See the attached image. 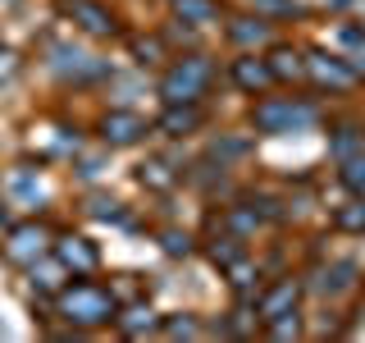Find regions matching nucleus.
<instances>
[{
	"label": "nucleus",
	"mask_w": 365,
	"mask_h": 343,
	"mask_svg": "<svg viewBox=\"0 0 365 343\" xmlns=\"http://www.w3.org/2000/svg\"><path fill=\"white\" fill-rule=\"evenodd\" d=\"M28 270H32V289H41V293H60L64 279H68V270L60 266V257H55V261L41 257V261H32Z\"/></svg>",
	"instance_id": "15"
},
{
	"label": "nucleus",
	"mask_w": 365,
	"mask_h": 343,
	"mask_svg": "<svg viewBox=\"0 0 365 343\" xmlns=\"http://www.w3.org/2000/svg\"><path fill=\"white\" fill-rule=\"evenodd\" d=\"M201 129V110L197 106H169L165 114H160V133L165 137H187Z\"/></svg>",
	"instance_id": "13"
},
{
	"label": "nucleus",
	"mask_w": 365,
	"mask_h": 343,
	"mask_svg": "<svg viewBox=\"0 0 365 343\" xmlns=\"http://www.w3.org/2000/svg\"><path fill=\"white\" fill-rule=\"evenodd\" d=\"M297 297H302V284H297V279H279V284H269V289L256 297V320H265V325H269L274 316L297 312Z\"/></svg>",
	"instance_id": "9"
},
{
	"label": "nucleus",
	"mask_w": 365,
	"mask_h": 343,
	"mask_svg": "<svg viewBox=\"0 0 365 343\" xmlns=\"http://www.w3.org/2000/svg\"><path fill=\"white\" fill-rule=\"evenodd\" d=\"M9 74H14V51L0 46V78H9Z\"/></svg>",
	"instance_id": "30"
},
{
	"label": "nucleus",
	"mask_w": 365,
	"mask_h": 343,
	"mask_svg": "<svg viewBox=\"0 0 365 343\" xmlns=\"http://www.w3.org/2000/svg\"><path fill=\"white\" fill-rule=\"evenodd\" d=\"M146 133H151L146 119L133 114V110H110L106 119H101V137H106L110 146H133V142H142Z\"/></svg>",
	"instance_id": "8"
},
{
	"label": "nucleus",
	"mask_w": 365,
	"mask_h": 343,
	"mask_svg": "<svg viewBox=\"0 0 365 343\" xmlns=\"http://www.w3.org/2000/svg\"><path fill=\"white\" fill-rule=\"evenodd\" d=\"M269 69H274V78H302V74H306V60H302L297 51H288V46H274Z\"/></svg>",
	"instance_id": "19"
},
{
	"label": "nucleus",
	"mask_w": 365,
	"mask_h": 343,
	"mask_svg": "<svg viewBox=\"0 0 365 343\" xmlns=\"http://www.w3.org/2000/svg\"><path fill=\"white\" fill-rule=\"evenodd\" d=\"M165 334H169V339H197L201 325H197L192 316H174V320H165Z\"/></svg>",
	"instance_id": "27"
},
{
	"label": "nucleus",
	"mask_w": 365,
	"mask_h": 343,
	"mask_svg": "<svg viewBox=\"0 0 365 343\" xmlns=\"http://www.w3.org/2000/svg\"><path fill=\"white\" fill-rule=\"evenodd\" d=\"M233 83L242 87V91H251V96H260V91H269V83H274V69H269V60H256V55H242V60H233Z\"/></svg>",
	"instance_id": "10"
},
{
	"label": "nucleus",
	"mask_w": 365,
	"mask_h": 343,
	"mask_svg": "<svg viewBox=\"0 0 365 343\" xmlns=\"http://www.w3.org/2000/svg\"><path fill=\"white\" fill-rule=\"evenodd\" d=\"M174 14L182 23H192V28H205V23L220 19V5L215 0H174Z\"/></svg>",
	"instance_id": "16"
},
{
	"label": "nucleus",
	"mask_w": 365,
	"mask_h": 343,
	"mask_svg": "<svg viewBox=\"0 0 365 343\" xmlns=\"http://www.w3.org/2000/svg\"><path fill=\"white\" fill-rule=\"evenodd\" d=\"M269 334H274V339H297V334H302V320H297V312L274 316V320H269Z\"/></svg>",
	"instance_id": "24"
},
{
	"label": "nucleus",
	"mask_w": 365,
	"mask_h": 343,
	"mask_svg": "<svg viewBox=\"0 0 365 343\" xmlns=\"http://www.w3.org/2000/svg\"><path fill=\"white\" fill-rule=\"evenodd\" d=\"M242 252H247L242 238H237V234H224V238H215V243H210V261H215V266H233Z\"/></svg>",
	"instance_id": "21"
},
{
	"label": "nucleus",
	"mask_w": 365,
	"mask_h": 343,
	"mask_svg": "<svg viewBox=\"0 0 365 343\" xmlns=\"http://www.w3.org/2000/svg\"><path fill=\"white\" fill-rule=\"evenodd\" d=\"M215 83V64L205 55H187V60H174L160 78V96L165 106H197V101L210 91Z\"/></svg>",
	"instance_id": "2"
},
{
	"label": "nucleus",
	"mask_w": 365,
	"mask_h": 343,
	"mask_svg": "<svg viewBox=\"0 0 365 343\" xmlns=\"http://www.w3.org/2000/svg\"><path fill=\"white\" fill-rule=\"evenodd\" d=\"M251 124H256L260 133H306L319 124V110L311 106V101H297V96H269L260 101L256 114H251Z\"/></svg>",
	"instance_id": "3"
},
{
	"label": "nucleus",
	"mask_w": 365,
	"mask_h": 343,
	"mask_svg": "<svg viewBox=\"0 0 365 343\" xmlns=\"http://www.w3.org/2000/svg\"><path fill=\"white\" fill-rule=\"evenodd\" d=\"M228 41L242 46V51L265 46V41H269V19H265V14H242V19H233V23H228Z\"/></svg>",
	"instance_id": "11"
},
{
	"label": "nucleus",
	"mask_w": 365,
	"mask_h": 343,
	"mask_svg": "<svg viewBox=\"0 0 365 343\" xmlns=\"http://www.w3.org/2000/svg\"><path fill=\"white\" fill-rule=\"evenodd\" d=\"M334 224L342 229V234H365V197H351L347 206H338Z\"/></svg>",
	"instance_id": "20"
},
{
	"label": "nucleus",
	"mask_w": 365,
	"mask_h": 343,
	"mask_svg": "<svg viewBox=\"0 0 365 343\" xmlns=\"http://www.w3.org/2000/svg\"><path fill=\"white\" fill-rule=\"evenodd\" d=\"M351 284H356V261H334V266L315 270V284H311V289L324 293V297H338V293H347Z\"/></svg>",
	"instance_id": "12"
},
{
	"label": "nucleus",
	"mask_w": 365,
	"mask_h": 343,
	"mask_svg": "<svg viewBox=\"0 0 365 343\" xmlns=\"http://www.w3.org/2000/svg\"><path fill=\"white\" fill-rule=\"evenodd\" d=\"M5 5H9V0H5Z\"/></svg>",
	"instance_id": "31"
},
{
	"label": "nucleus",
	"mask_w": 365,
	"mask_h": 343,
	"mask_svg": "<svg viewBox=\"0 0 365 343\" xmlns=\"http://www.w3.org/2000/svg\"><path fill=\"white\" fill-rule=\"evenodd\" d=\"M51 247H55V234H51V229H46L41 220L9 224V229H5V243H0L5 261H9V266H23V270H28L32 261L51 257Z\"/></svg>",
	"instance_id": "4"
},
{
	"label": "nucleus",
	"mask_w": 365,
	"mask_h": 343,
	"mask_svg": "<svg viewBox=\"0 0 365 343\" xmlns=\"http://www.w3.org/2000/svg\"><path fill=\"white\" fill-rule=\"evenodd\" d=\"M361 146H365V133L356 129V124H342V129H338L334 137H329V156H334V160H347V156H356Z\"/></svg>",
	"instance_id": "17"
},
{
	"label": "nucleus",
	"mask_w": 365,
	"mask_h": 343,
	"mask_svg": "<svg viewBox=\"0 0 365 343\" xmlns=\"http://www.w3.org/2000/svg\"><path fill=\"white\" fill-rule=\"evenodd\" d=\"M87 211L96 215V220H114V215H119V202H114V197H91Z\"/></svg>",
	"instance_id": "28"
},
{
	"label": "nucleus",
	"mask_w": 365,
	"mask_h": 343,
	"mask_svg": "<svg viewBox=\"0 0 365 343\" xmlns=\"http://www.w3.org/2000/svg\"><path fill=\"white\" fill-rule=\"evenodd\" d=\"M133 55L142 64H155V60H165V46H160V37H137L133 41Z\"/></svg>",
	"instance_id": "25"
},
{
	"label": "nucleus",
	"mask_w": 365,
	"mask_h": 343,
	"mask_svg": "<svg viewBox=\"0 0 365 343\" xmlns=\"http://www.w3.org/2000/svg\"><path fill=\"white\" fill-rule=\"evenodd\" d=\"M160 247H165L169 257H187V252H192V238L178 234V229H165V234H160Z\"/></svg>",
	"instance_id": "26"
},
{
	"label": "nucleus",
	"mask_w": 365,
	"mask_h": 343,
	"mask_svg": "<svg viewBox=\"0 0 365 343\" xmlns=\"http://www.w3.org/2000/svg\"><path fill=\"white\" fill-rule=\"evenodd\" d=\"M338 179H342V188L351 192V197H365V146L356 156H347V160H338Z\"/></svg>",
	"instance_id": "18"
},
{
	"label": "nucleus",
	"mask_w": 365,
	"mask_h": 343,
	"mask_svg": "<svg viewBox=\"0 0 365 343\" xmlns=\"http://www.w3.org/2000/svg\"><path fill=\"white\" fill-rule=\"evenodd\" d=\"M260 14H297V0H256Z\"/></svg>",
	"instance_id": "29"
},
{
	"label": "nucleus",
	"mask_w": 365,
	"mask_h": 343,
	"mask_svg": "<svg viewBox=\"0 0 365 343\" xmlns=\"http://www.w3.org/2000/svg\"><path fill=\"white\" fill-rule=\"evenodd\" d=\"M247 151H251L247 137H220V142L210 146V156L220 160V169H224V160H237V156H247Z\"/></svg>",
	"instance_id": "23"
},
{
	"label": "nucleus",
	"mask_w": 365,
	"mask_h": 343,
	"mask_svg": "<svg viewBox=\"0 0 365 343\" xmlns=\"http://www.w3.org/2000/svg\"><path fill=\"white\" fill-rule=\"evenodd\" d=\"M306 74H311L319 87H329V91L356 87V64L338 60V55H324V51H311V55H306Z\"/></svg>",
	"instance_id": "5"
},
{
	"label": "nucleus",
	"mask_w": 365,
	"mask_h": 343,
	"mask_svg": "<svg viewBox=\"0 0 365 343\" xmlns=\"http://www.w3.org/2000/svg\"><path fill=\"white\" fill-rule=\"evenodd\" d=\"M137 179H142L146 188H169V183H174L178 174H174V169L165 165V160H146V165L137 169Z\"/></svg>",
	"instance_id": "22"
},
{
	"label": "nucleus",
	"mask_w": 365,
	"mask_h": 343,
	"mask_svg": "<svg viewBox=\"0 0 365 343\" xmlns=\"http://www.w3.org/2000/svg\"><path fill=\"white\" fill-rule=\"evenodd\" d=\"M114 325H119V334H128V339H142V334H151V329L160 325L155 320V312L146 302H137V307H128L123 316H114Z\"/></svg>",
	"instance_id": "14"
},
{
	"label": "nucleus",
	"mask_w": 365,
	"mask_h": 343,
	"mask_svg": "<svg viewBox=\"0 0 365 343\" xmlns=\"http://www.w3.org/2000/svg\"><path fill=\"white\" fill-rule=\"evenodd\" d=\"M64 14L87 32V37H114L119 32V19L110 14V5L101 0H64Z\"/></svg>",
	"instance_id": "6"
},
{
	"label": "nucleus",
	"mask_w": 365,
	"mask_h": 343,
	"mask_svg": "<svg viewBox=\"0 0 365 343\" xmlns=\"http://www.w3.org/2000/svg\"><path fill=\"white\" fill-rule=\"evenodd\" d=\"M55 257H60V266L68 270V274H91L101 266V252H96V243L91 238H83V234H64V238H55Z\"/></svg>",
	"instance_id": "7"
},
{
	"label": "nucleus",
	"mask_w": 365,
	"mask_h": 343,
	"mask_svg": "<svg viewBox=\"0 0 365 343\" xmlns=\"http://www.w3.org/2000/svg\"><path fill=\"white\" fill-rule=\"evenodd\" d=\"M55 312H60L73 329H96V325H110L119 316V297L101 284H64L55 293Z\"/></svg>",
	"instance_id": "1"
}]
</instances>
